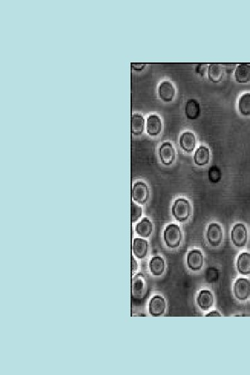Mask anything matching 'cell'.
<instances>
[{"label": "cell", "instance_id": "6da1fadb", "mask_svg": "<svg viewBox=\"0 0 250 375\" xmlns=\"http://www.w3.org/2000/svg\"><path fill=\"white\" fill-rule=\"evenodd\" d=\"M163 238L167 247L170 249H176L181 245L183 239L182 232L179 225L171 223L165 228Z\"/></svg>", "mask_w": 250, "mask_h": 375}, {"label": "cell", "instance_id": "7a4b0ae2", "mask_svg": "<svg viewBox=\"0 0 250 375\" xmlns=\"http://www.w3.org/2000/svg\"><path fill=\"white\" fill-rule=\"evenodd\" d=\"M191 204L185 198L176 199L172 206V216L179 223H185L191 217Z\"/></svg>", "mask_w": 250, "mask_h": 375}, {"label": "cell", "instance_id": "3957f363", "mask_svg": "<svg viewBox=\"0 0 250 375\" xmlns=\"http://www.w3.org/2000/svg\"><path fill=\"white\" fill-rule=\"evenodd\" d=\"M150 197L148 185L145 181H138L134 183L132 189V201L139 205H145Z\"/></svg>", "mask_w": 250, "mask_h": 375}, {"label": "cell", "instance_id": "277c9868", "mask_svg": "<svg viewBox=\"0 0 250 375\" xmlns=\"http://www.w3.org/2000/svg\"><path fill=\"white\" fill-rule=\"evenodd\" d=\"M231 240L233 245L238 248L245 247L248 240L247 227L243 223H236L231 232Z\"/></svg>", "mask_w": 250, "mask_h": 375}, {"label": "cell", "instance_id": "5b68a950", "mask_svg": "<svg viewBox=\"0 0 250 375\" xmlns=\"http://www.w3.org/2000/svg\"><path fill=\"white\" fill-rule=\"evenodd\" d=\"M148 289V282L145 276L142 273L136 274L132 279V297L135 299L143 298Z\"/></svg>", "mask_w": 250, "mask_h": 375}, {"label": "cell", "instance_id": "8992f818", "mask_svg": "<svg viewBox=\"0 0 250 375\" xmlns=\"http://www.w3.org/2000/svg\"><path fill=\"white\" fill-rule=\"evenodd\" d=\"M159 157L161 163L164 166L173 164L176 159V151L172 143L168 141L162 143L159 148Z\"/></svg>", "mask_w": 250, "mask_h": 375}, {"label": "cell", "instance_id": "52a82bcc", "mask_svg": "<svg viewBox=\"0 0 250 375\" xmlns=\"http://www.w3.org/2000/svg\"><path fill=\"white\" fill-rule=\"evenodd\" d=\"M223 230L221 225L217 223H211L206 230V239L211 247H217L221 245L223 240Z\"/></svg>", "mask_w": 250, "mask_h": 375}, {"label": "cell", "instance_id": "ba28073f", "mask_svg": "<svg viewBox=\"0 0 250 375\" xmlns=\"http://www.w3.org/2000/svg\"><path fill=\"white\" fill-rule=\"evenodd\" d=\"M204 255L200 249H193L187 254V267L193 272H198L202 270L204 266Z\"/></svg>", "mask_w": 250, "mask_h": 375}, {"label": "cell", "instance_id": "9c48e42d", "mask_svg": "<svg viewBox=\"0 0 250 375\" xmlns=\"http://www.w3.org/2000/svg\"><path fill=\"white\" fill-rule=\"evenodd\" d=\"M234 295L239 301H246L250 297V280L238 278L234 284Z\"/></svg>", "mask_w": 250, "mask_h": 375}, {"label": "cell", "instance_id": "30bf717a", "mask_svg": "<svg viewBox=\"0 0 250 375\" xmlns=\"http://www.w3.org/2000/svg\"><path fill=\"white\" fill-rule=\"evenodd\" d=\"M145 130L147 134L151 137H156L162 133L163 122L159 115L150 114L146 120Z\"/></svg>", "mask_w": 250, "mask_h": 375}, {"label": "cell", "instance_id": "8fae6325", "mask_svg": "<svg viewBox=\"0 0 250 375\" xmlns=\"http://www.w3.org/2000/svg\"><path fill=\"white\" fill-rule=\"evenodd\" d=\"M166 299L162 295H156L151 297L149 303V312L152 317H160L166 312Z\"/></svg>", "mask_w": 250, "mask_h": 375}, {"label": "cell", "instance_id": "7c38bea8", "mask_svg": "<svg viewBox=\"0 0 250 375\" xmlns=\"http://www.w3.org/2000/svg\"><path fill=\"white\" fill-rule=\"evenodd\" d=\"M159 98L164 102H170L175 99L176 89L173 83L170 81H163L158 87Z\"/></svg>", "mask_w": 250, "mask_h": 375}, {"label": "cell", "instance_id": "4fadbf2b", "mask_svg": "<svg viewBox=\"0 0 250 375\" xmlns=\"http://www.w3.org/2000/svg\"><path fill=\"white\" fill-rule=\"evenodd\" d=\"M179 146L183 151L191 154L196 147V136L192 132H183L179 137Z\"/></svg>", "mask_w": 250, "mask_h": 375}, {"label": "cell", "instance_id": "5bb4252c", "mask_svg": "<svg viewBox=\"0 0 250 375\" xmlns=\"http://www.w3.org/2000/svg\"><path fill=\"white\" fill-rule=\"evenodd\" d=\"M197 304L203 311L211 309L214 304L213 293L209 290H202L197 297Z\"/></svg>", "mask_w": 250, "mask_h": 375}, {"label": "cell", "instance_id": "9a60e30c", "mask_svg": "<svg viewBox=\"0 0 250 375\" xmlns=\"http://www.w3.org/2000/svg\"><path fill=\"white\" fill-rule=\"evenodd\" d=\"M132 251L134 257L138 259H143L147 257L149 252V242L145 238H135L132 245Z\"/></svg>", "mask_w": 250, "mask_h": 375}, {"label": "cell", "instance_id": "2e32d148", "mask_svg": "<svg viewBox=\"0 0 250 375\" xmlns=\"http://www.w3.org/2000/svg\"><path fill=\"white\" fill-rule=\"evenodd\" d=\"M184 112L185 117L190 120H196L201 115V106L200 102L194 98L187 100L185 104Z\"/></svg>", "mask_w": 250, "mask_h": 375}, {"label": "cell", "instance_id": "e0dca14e", "mask_svg": "<svg viewBox=\"0 0 250 375\" xmlns=\"http://www.w3.org/2000/svg\"><path fill=\"white\" fill-rule=\"evenodd\" d=\"M135 231L139 237L143 238L150 237L153 232L152 222L148 217H143L136 224Z\"/></svg>", "mask_w": 250, "mask_h": 375}, {"label": "cell", "instance_id": "ac0fdd59", "mask_svg": "<svg viewBox=\"0 0 250 375\" xmlns=\"http://www.w3.org/2000/svg\"><path fill=\"white\" fill-rule=\"evenodd\" d=\"M211 159V153L208 147L204 145H200L195 151L193 156V162L198 166H204L208 164Z\"/></svg>", "mask_w": 250, "mask_h": 375}, {"label": "cell", "instance_id": "d6986e66", "mask_svg": "<svg viewBox=\"0 0 250 375\" xmlns=\"http://www.w3.org/2000/svg\"><path fill=\"white\" fill-rule=\"evenodd\" d=\"M149 269L151 274L154 276H161L166 271V262L161 256H154L149 263Z\"/></svg>", "mask_w": 250, "mask_h": 375}, {"label": "cell", "instance_id": "ffe728a7", "mask_svg": "<svg viewBox=\"0 0 250 375\" xmlns=\"http://www.w3.org/2000/svg\"><path fill=\"white\" fill-rule=\"evenodd\" d=\"M234 78L238 83H247L250 81V65L248 64H240L236 66L234 71Z\"/></svg>", "mask_w": 250, "mask_h": 375}, {"label": "cell", "instance_id": "44dd1931", "mask_svg": "<svg viewBox=\"0 0 250 375\" xmlns=\"http://www.w3.org/2000/svg\"><path fill=\"white\" fill-rule=\"evenodd\" d=\"M236 268L238 272L241 275L247 276L250 274V253L245 252L238 255L236 261Z\"/></svg>", "mask_w": 250, "mask_h": 375}, {"label": "cell", "instance_id": "7402d4cb", "mask_svg": "<svg viewBox=\"0 0 250 375\" xmlns=\"http://www.w3.org/2000/svg\"><path fill=\"white\" fill-rule=\"evenodd\" d=\"M145 117L141 113H134L132 116V133L134 136H141L145 129Z\"/></svg>", "mask_w": 250, "mask_h": 375}, {"label": "cell", "instance_id": "603a6c76", "mask_svg": "<svg viewBox=\"0 0 250 375\" xmlns=\"http://www.w3.org/2000/svg\"><path fill=\"white\" fill-rule=\"evenodd\" d=\"M238 109L240 114L244 117L250 116V92L240 96L238 101Z\"/></svg>", "mask_w": 250, "mask_h": 375}, {"label": "cell", "instance_id": "cb8c5ba5", "mask_svg": "<svg viewBox=\"0 0 250 375\" xmlns=\"http://www.w3.org/2000/svg\"><path fill=\"white\" fill-rule=\"evenodd\" d=\"M223 69L219 64H211L208 68V79L213 83H219L223 79Z\"/></svg>", "mask_w": 250, "mask_h": 375}, {"label": "cell", "instance_id": "d4e9b609", "mask_svg": "<svg viewBox=\"0 0 250 375\" xmlns=\"http://www.w3.org/2000/svg\"><path fill=\"white\" fill-rule=\"evenodd\" d=\"M208 180L210 182L215 184L218 183L222 179V172L219 167L213 166L210 167L208 172Z\"/></svg>", "mask_w": 250, "mask_h": 375}, {"label": "cell", "instance_id": "484cf974", "mask_svg": "<svg viewBox=\"0 0 250 375\" xmlns=\"http://www.w3.org/2000/svg\"><path fill=\"white\" fill-rule=\"evenodd\" d=\"M219 276L218 269L215 268V267H209V268L206 269L205 279L208 283H216L218 281Z\"/></svg>", "mask_w": 250, "mask_h": 375}, {"label": "cell", "instance_id": "4316f807", "mask_svg": "<svg viewBox=\"0 0 250 375\" xmlns=\"http://www.w3.org/2000/svg\"><path fill=\"white\" fill-rule=\"evenodd\" d=\"M143 215V208L139 204H136L134 201L132 202V210H131V215H132V223H136L142 217Z\"/></svg>", "mask_w": 250, "mask_h": 375}, {"label": "cell", "instance_id": "83f0119b", "mask_svg": "<svg viewBox=\"0 0 250 375\" xmlns=\"http://www.w3.org/2000/svg\"><path fill=\"white\" fill-rule=\"evenodd\" d=\"M208 66L206 64H198L196 67V72L197 74H199L202 77H204L206 72V70L208 69Z\"/></svg>", "mask_w": 250, "mask_h": 375}, {"label": "cell", "instance_id": "f1b7e54d", "mask_svg": "<svg viewBox=\"0 0 250 375\" xmlns=\"http://www.w3.org/2000/svg\"><path fill=\"white\" fill-rule=\"evenodd\" d=\"M132 68L134 71L141 72L146 67L145 64H132Z\"/></svg>", "mask_w": 250, "mask_h": 375}, {"label": "cell", "instance_id": "f546056e", "mask_svg": "<svg viewBox=\"0 0 250 375\" xmlns=\"http://www.w3.org/2000/svg\"><path fill=\"white\" fill-rule=\"evenodd\" d=\"M138 268V264L136 259L134 258V256L132 257V274H134L136 271H137Z\"/></svg>", "mask_w": 250, "mask_h": 375}, {"label": "cell", "instance_id": "4dcf8cb0", "mask_svg": "<svg viewBox=\"0 0 250 375\" xmlns=\"http://www.w3.org/2000/svg\"><path fill=\"white\" fill-rule=\"evenodd\" d=\"M221 312L217 310H213V311L208 312L206 315V317H221Z\"/></svg>", "mask_w": 250, "mask_h": 375}]
</instances>
